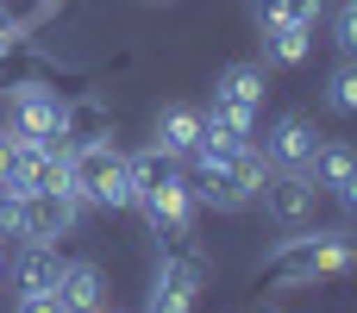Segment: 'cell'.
Listing matches in <instances>:
<instances>
[{"instance_id": "cell-12", "label": "cell", "mask_w": 357, "mask_h": 313, "mask_svg": "<svg viewBox=\"0 0 357 313\" xmlns=\"http://www.w3.org/2000/svg\"><path fill=\"white\" fill-rule=\"evenodd\" d=\"M264 63H232V69H220L213 75V100H226V107H238V113H264Z\"/></svg>"}, {"instance_id": "cell-1", "label": "cell", "mask_w": 357, "mask_h": 313, "mask_svg": "<svg viewBox=\"0 0 357 313\" xmlns=\"http://www.w3.org/2000/svg\"><path fill=\"white\" fill-rule=\"evenodd\" d=\"M357 270V245L345 232H307V238H282V251H270L257 264V289H314L333 276Z\"/></svg>"}, {"instance_id": "cell-2", "label": "cell", "mask_w": 357, "mask_h": 313, "mask_svg": "<svg viewBox=\"0 0 357 313\" xmlns=\"http://www.w3.org/2000/svg\"><path fill=\"white\" fill-rule=\"evenodd\" d=\"M69 194H75V201H94V207H138L126 151H119L113 138L69 144Z\"/></svg>"}, {"instance_id": "cell-20", "label": "cell", "mask_w": 357, "mask_h": 313, "mask_svg": "<svg viewBox=\"0 0 357 313\" xmlns=\"http://www.w3.org/2000/svg\"><path fill=\"white\" fill-rule=\"evenodd\" d=\"M326 107H333V113H357V56H345V63L326 75Z\"/></svg>"}, {"instance_id": "cell-3", "label": "cell", "mask_w": 357, "mask_h": 313, "mask_svg": "<svg viewBox=\"0 0 357 313\" xmlns=\"http://www.w3.org/2000/svg\"><path fill=\"white\" fill-rule=\"evenodd\" d=\"M201 270H207V264H201L195 238L157 251V276H151L144 313H195V301H201Z\"/></svg>"}, {"instance_id": "cell-22", "label": "cell", "mask_w": 357, "mask_h": 313, "mask_svg": "<svg viewBox=\"0 0 357 313\" xmlns=\"http://www.w3.org/2000/svg\"><path fill=\"white\" fill-rule=\"evenodd\" d=\"M13 313H63V301H56V289H50V295H19Z\"/></svg>"}, {"instance_id": "cell-26", "label": "cell", "mask_w": 357, "mask_h": 313, "mask_svg": "<svg viewBox=\"0 0 357 313\" xmlns=\"http://www.w3.org/2000/svg\"><path fill=\"white\" fill-rule=\"evenodd\" d=\"M100 313H107V307H100Z\"/></svg>"}, {"instance_id": "cell-24", "label": "cell", "mask_w": 357, "mask_h": 313, "mask_svg": "<svg viewBox=\"0 0 357 313\" xmlns=\"http://www.w3.org/2000/svg\"><path fill=\"white\" fill-rule=\"evenodd\" d=\"M6 169H13V132L0 125V182H6Z\"/></svg>"}, {"instance_id": "cell-7", "label": "cell", "mask_w": 357, "mask_h": 313, "mask_svg": "<svg viewBox=\"0 0 357 313\" xmlns=\"http://www.w3.org/2000/svg\"><path fill=\"white\" fill-rule=\"evenodd\" d=\"M257 201H264V213H270L276 226L301 232V226L314 220V207H320V188H314L307 169H270L264 188H257Z\"/></svg>"}, {"instance_id": "cell-4", "label": "cell", "mask_w": 357, "mask_h": 313, "mask_svg": "<svg viewBox=\"0 0 357 313\" xmlns=\"http://www.w3.org/2000/svg\"><path fill=\"white\" fill-rule=\"evenodd\" d=\"M6 132L13 138H38V144H63V94L44 82L6 88Z\"/></svg>"}, {"instance_id": "cell-27", "label": "cell", "mask_w": 357, "mask_h": 313, "mask_svg": "<svg viewBox=\"0 0 357 313\" xmlns=\"http://www.w3.org/2000/svg\"><path fill=\"white\" fill-rule=\"evenodd\" d=\"M351 6H357V0H351Z\"/></svg>"}, {"instance_id": "cell-11", "label": "cell", "mask_w": 357, "mask_h": 313, "mask_svg": "<svg viewBox=\"0 0 357 313\" xmlns=\"http://www.w3.org/2000/svg\"><path fill=\"white\" fill-rule=\"evenodd\" d=\"M56 270H63V251L25 238L19 257H13V289H19V295H50V289H56Z\"/></svg>"}, {"instance_id": "cell-19", "label": "cell", "mask_w": 357, "mask_h": 313, "mask_svg": "<svg viewBox=\"0 0 357 313\" xmlns=\"http://www.w3.org/2000/svg\"><path fill=\"white\" fill-rule=\"evenodd\" d=\"M251 13H257L264 31H270V25H320L326 0H251Z\"/></svg>"}, {"instance_id": "cell-23", "label": "cell", "mask_w": 357, "mask_h": 313, "mask_svg": "<svg viewBox=\"0 0 357 313\" xmlns=\"http://www.w3.org/2000/svg\"><path fill=\"white\" fill-rule=\"evenodd\" d=\"M333 194H339V201H345V207H351V213H357V169H351V176H345V182H339V188H333Z\"/></svg>"}, {"instance_id": "cell-13", "label": "cell", "mask_w": 357, "mask_h": 313, "mask_svg": "<svg viewBox=\"0 0 357 313\" xmlns=\"http://www.w3.org/2000/svg\"><path fill=\"white\" fill-rule=\"evenodd\" d=\"M201 138H207L201 107H163V113H157V151H169L176 163H188Z\"/></svg>"}, {"instance_id": "cell-21", "label": "cell", "mask_w": 357, "mask_h": 313, "mask_svg": "<svg viewBox=\"0 0 357 313\" xmlns=\"http://www.w3.org/2000/svg\"><path fill=\"white\" fill-rule=\"evenodd\" d=\"M339 50L357 56V6H351V0H345V13H339Z\"/></svg>"}, {"instance_id": "cell-15", "label": "cell", "mask_w": 357, "mask_h": 313, "mask_svg": "<svg viewBox=\"0 0 357 313\" xmlns=\"http://www.w3.org/2000/svg\"><path fill=\"white\" fill-rule=\"evenodd\" d=\"M351 169H357V151H351V144H339V138H320V144H314V157H307V176H314V188H320V194H333Z\"/></svg>"}, {"instance_id": "cell-25", "label": "cell", "mask_w": 357, "mask_h": 313, "mask_svg": "<svg viewBox=\"0 0 357 313\" xmlns=\"http://www.w3.org/2000/svg\"><path fill=\"white\" fill-rule=\"evenodd\" d=\"M0 289H6V251H0Z\"/></svg>"}, {"instance_id": "cell-16", "label": "cell", "mask_w": 357, "mask_h": 313, "mask_svg": "<svg viewBox=\"0 0 357 313\" xmlns=\"http://www.w3.org/2000/svg\"><path fill=\"white\" fill-rule=\"evenodd\" d=\"M307 50H314V25H270V31H264V56H270L276 69L307 63Z\"/></svg>"}, {"instance_id": "cell-8", "label": "cell", "mask_w": 357, "mask_h": 313, "mask_svg": "<svg viewBox=\"0 0 357 313\" xmlns=\"http://www.w3.org/2000/svg\"><path fill=\"white\" fill-rule=\"evenodd\" d=\"M13 188H63L69 194V144H38V138H13Z\"/></svg>"}, {"instance_id": "cell-9", "label": "cell", "mask_w": 357, "mask_h": 313, "mask_svg": "<svg viewBox=\"0 0 357 313\" xmlns=\"http://www.w3.org/2000/svg\"><path fill=\"white\" fill-rule=\"evenodd\" d=\"M314 144H320V132H314L307 113H282V119L264 132V157H270V169H307Z\"/></svg>"}, {"instance_id": "cell-14", "label": "cell", "mask_w": 357, "mask_h": 313, "mask_svg": "<svg viewBox=\"0 0 357 313\" xmlns=\"http://www.w3.org/2000/svg\"><path fill=\"white\" fill-rule=\"evenodd\" d=\"M94 138H113V113L100 100H63V144H94Z\"/></svg>"}, {"instance_id": "cell-5", "label": "cell", "mask_w": 357, "mask_h": 313, "mask_svg": "<svg viewBox=\"0 0 357 313\" xmlns=\"http://www.w3.org/2000/svg\"><path fill=\"white\" fill-rule=\"evenodd\" d=\"M144 207V220H151V238H157V251H169V245H188L195 238V182L188 176H169L157 194H144L138 201Z\"/></svg>"}, {"instance_id": "cell-6", "label": "cell", "mask_w": 357, "mask_h": 313, "mask_svg": "<svg viewBox=\"0 0 357 313\" xmlns=\"http://www.w3.org/2000/svg\"><path fill=\"white\" fill-rule=\"evenodd\" d=\"M75 194H63V188H19V238H31V245H56V238H69L75 232Z\"/></svg>"}, {"instance_id": "cell-18", "label": "cell", "mask_w": 357, "mask_h": 313, "mask_svg": "<svg viewBox=\"0 0 357 313\" xmlns=\"http://www.w3.org/2000/svg\"><path fill=\"white\" fill-rule=\"evenodd\" d=\"M126 163H132V188H138V201H144V194H157V188H163L169 176H182V163H176L169 151H157V144H144V151H132Z\"/></svg>"}, {"instance_id": "cell-10", "label": "cell", "mask_w": 357, "mask_h": 313, "mask_svg": "<svg viewBox=\"0 0 357 313\" xmlns=\"http://www.w3.org/2000/svg\"><path fill=\"white\" fill-rule=\"evenodd\" d=\"M56 301H63V313H100L107 307V276H100V264H88V257L63 264V270H56Z\"/></svg>"}, {"instance_id": "cell-17", "label": "cell", "mask_w": 357, "mask_h": 313, "mask_svg": "<svg viewBox=\"0 0 357 313\" xmlns=\"http://www.w3.org/2000/svg\"><path fill=\"white\" fill-rule=\"evenodd\" d=\"M201 125H207V138H213V144H251L257 113H238V107L213 100V107H201Z\"/></svg>"}]
</instances>
